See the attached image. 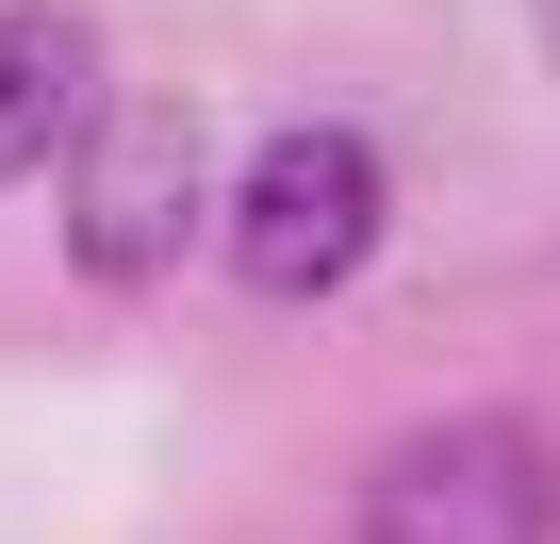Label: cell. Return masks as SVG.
<instances>
[{
	"label": "cell",
	"mask_w": 560,
	"mask_h": 544,
	"mask_svg": "<svg viewBox=\"0 0 560 544\" xmlns=\"http://www.w3.org/2000/svg\"><path fill=\"white\" fill-rule=\"evenodd\" d=\"M544 67H560V0H544Z\"/></svg>",
	"instance_id": "obj_5"
},
{
	"label": "cell",
	"mask_w": 560,
	"mask_h": 544,
	"mask_svg": "<svg viewBox=\"0 0 560 544\" xmlns=\"http://www.w3.org/2000/svg\"><path fill=\"white\" fill-rule=\"evenodd\" d=\"M363 544H560V445L527 413H429L363 462Z\"/></svg>",
	"instance_id": "obj_3"
},
{
	"label": "cell",
	"mask_w": 560,
	"mask_h": 544,
	"mask_svg": "<svg viewBox=\"0 0 560 544\" xmlns=\"http://www.w3.org/2000/svg\"><path fill=\"white\" fill-rule=\"evenodd\" d=\"M100 116V18H67V0H0V182L67 165Z\"/></svg>",
	"instance_id": "obj_4"
},
{
	"label": "cell",
	"mask_w": 560,
	"mask_h": 544,
	"mask_svg": "<svg viewBox=\"0 0 560 544\" xmlns=\"http://www.w3.org/2000/svg\"><path fill=\"white\" fill-rule=\"evenodd\" d=\"M380 149L347 116H298V132H264L247 182H231V264H247V298H347L363 264H380Z\"/></svg>",
	"instance_id": "obj_2"
},
{
	"label": "cell",
	"mask_w": 560,
	"mask_h": 544,
	"mask_svg": "<svg viewBox=\"0 0 560 544\" xmlns=\"http://www.w3.org/2000/svg\"><path fill=\"white\" fill-rule=\"evenodd\" d=\"M198 231H214V132L182 100H100L67 149V264L149 298V281H182Z\"/></svg>",
	"instance_id": "obj_1"
}]
</instances>
